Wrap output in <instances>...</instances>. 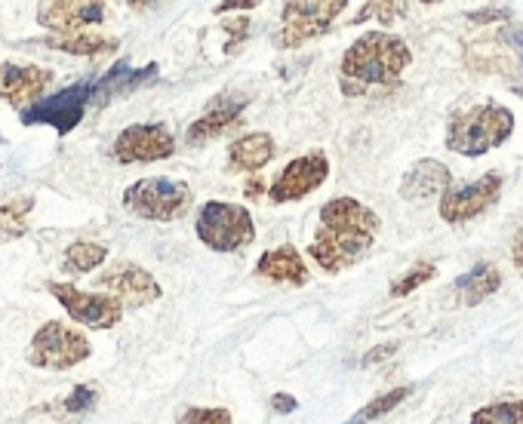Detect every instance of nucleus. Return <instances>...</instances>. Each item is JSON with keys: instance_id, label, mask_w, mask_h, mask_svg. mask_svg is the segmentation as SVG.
<instances>
[{"instance_id": "f257e3e1", "label": "nucleus", "mask_w": 523, "mask_h": 424, "mask_svg": "<svg viewBox=\"0 0 523 424\" xmlns=\"http://www.w3.org/2000/svg\"><path fill=\"white\" fill-rule=\"evenodd\" d=\"M379 228L382 222L367 203L354 197H333L320 206V222L314 240L308 243V256L320 265V271L339 274L367 256Z\"/></svg>"}, {"instance_id": "f03ea898", "label": "nucleus", "mask_w": 523, "mask_h": 424, "mask_svg": "<svg viewBox=\"0 0 523 424\" xmlns=\"http://www.w3.org/2000/svg\"><path fill=\"white\" fill-rule=\"evenodd\" d=\"M413 53L404 37L388 31H367L345 50L339 65V83L345 96H360L370 87H394L407 68Z\"/></svg>"}, {"instance_id": "7ed1b4c3", "label": "nucleus", "mask_w": 523, "mask_h": 424, "mask_svg": "<svg viewBox=\"0 0 523 424\" xmlns=\"http://www.w3.org/2000/svg\"><path fill=\"white\" fill-rule=\"evenodd\" d=\"M514 133V114L499 102L456 111L447 126V148L462 157H484L505 145Z\"/></svg>"}, {"instance_id": "20e7f679", "label": "nucleus", "mask_w": 523, "mask_h": 424, "mask_svg": "<svg viewBox=\"0 0 523 424\" xmlns=\"http://www.w3.org/2000/svg\"><path fill=\"white\" fill-rule=\"evenodd\" d=\"M90 354H93L90 338L77 326H68L62 320H50L31 335V345H28L25 357L34 369L65 372V369H74L84 360H90Z\"/></svg>"}, {"instance_id": "39448f33", "label": "nucleus", "mask_w": 523, "mask_h": 424, "mask_svg": "<svg viewBox=\"0 0 523 424\" xmlns=\"http://www.w3.org/2000/svg\"><path fill=\"white\" fill-rule=\"evenodd\" d=\"M194 231L207 249L213 252H237L256 240V222L247 206L225 203V200H207L197 212Z\"/></svg>"}, {"instance_id": "423d86ee", "label": "nucleus", "mask_w": 523, "mask_h": 424, "mask_svg": "<svg viewBox=\"0 0 523 424\" xmlns=\"http://www.w3.org/2000/svg\"><path fill=\"white\" fill-rule=\"evenodd\" d=\"M191 206V188L179 179L151 176L124 191V209L148 222H176Z\"/></svg>"}, {"instance_id": "0eeeda50", "label": "nucleus", "mask_w": 523, "mask_h": 424, "mask_svg": "<svg viewBox=\"0 0 523 424\" xmlns=\"http://www.w3.org/2000/svg\"><path fill=\"white\" fill-rule=\"evenodd\" d=\"M345 0H290L284 4V19L277 28V47L280 50H296L308 40L327 34L333 22L345 13Z\"/></svg>"}, {"instance_id": "6e6552de", "label": "nucleus", "mask_w": 523, "mask_h": 424, "mask_svg": "<svg viewBox=\"0 0 523 424\" xmlns=\"http://www.w3.org/2000/svg\"><path fill=\"white\" fill-rule=\"evenodd\" d=\"M93 90H96V80H77V83H71V87L34 102L22 114V123L25 126H53L56 133L65 136L80 120H84L87 108L93 105Z\"/></svg>"}, {"instance_id": "1a4fd4ad", "label": "nucleus", "mask_w": 523, "mask_h": 424, "mask_svg": "<svg viewBox=\"0 0 523 424\" xmlns=\"http://www.w3.org/2000/svg\"><path fill=\"white\" fill-rule=\"evenodd\" d=\"M47 289L62 305V311L80 326L114 329L120 320H124V308H120V302L105 292H87V289H77L74 283H47Z\"/></svg>"}, {"instance_id": "9d476101", "label": "nucleus", "mask_w": 523, "mask_h": 424, "mask_svg": "<svg viewBox=\"0 0 523 424\" xmlns=\"http://www.w3.org/2000/svg\"><path fill=\"white\" fill-rule=\"evenodd\" d=\"M93 286H99V292L117 299L124 311L127 308H145V305L157 302L160 292H164V289H160V283L151 277V271H145L136 262H114V265H108L96 277Z\"/></svg>"}, {"instance_id": "9b49d317", "label": "nucleus", "mask_w": 523, "mask_h": 424, "mask_svg": "<svg viewBox=\"0 0 523 424\" xmlns=\"http://www.w3.org/2000/svg\"><path fill=\"white\" fill-rule=\"evenodd\" d=\"M330 179V160L324 151H308L296 160H290L280 176L271 182L268 197L274 203H296L308 194H314L320 185Z\"/></svg>"}, {"instance_id": "f8f14e48", "label": "nucleus", "mask_w": 523, "mask_h": 424, "mask_svg": "<svg viewBox=\"0 0 523 424\" xmlns=\"http://www.w3.org/2000/svg\"><path fill=\"white\" fill-rule=\"evenodd\" d=\"M502 194V176L499 173H487L477 182L459 185V188H447L440 194V219L447 225H465L471 219H477L480 212H487Z\"/></svg>"}, {"instance_id": "ddd939ff", "label": "nucleus", "mask_w": 523, "mask_h": 424, "mask_svg": "<svg viewBox=\"0 0 523 424\" xmlns=\"http://www.w3.org/2000/svg\"><path fill=\"white\" fill-rule=\"evenodd\" d=\"M117 163H154L176 154V139L164 123H133L114 139Z\"/></svg>"}, {"instance_id": "4468645a", "label": "nucleus", "mask_w": 523, "mask_h": 424, "mask_svg": "<svg viewBox=\"0 0 523 424\" xmlns=\"http://www.w3.org/2000/svg\"><path fill=\"white\" fill-rule=\"evenodd\" d=\"M53 83V71L40 65H16L0 62V99L16 111H28L34 102L44 99Z\"/></svg>"}, {"instance_id": "2eb2a0df", "label": "nucleus", "mask_w": 523, "mask_h": 424, "mask_svg": "<svg viewBox=\"0 0 523 424\" xmlns=\"http://www.w3.org/2000/svg\"><path fill=\"white\" fill-rule=\"evenodd\" d=\"M105 13V4H96V0H53V4L37 7V22L53 34H77L105 22Z\"/></svg>"}, {"instance_id": "dca6fc26", "label": "nucleus", "mask_w": 523, "mask_h": 424, "mask_svg": "<svg viewBox=\"0 0 523 424\" xmlns=\"http://www.w3.org/2000/svg\"><path fill=\"white\" fill-rule=\"evenodd\" d=\"M250 105L247 96L240 93H228V96H219L207 105V111L200 114L191 126H188V145H200V142H210V139H219L228 126H234L240 120V114H244V108Z\"/></svg>"}, {"instance_id": "f3484780", "label": "nucleus", "mask_w": 523, "mask_h": 424, "mask_svg": "<svg viewBox=\"0 0 523 424\" xmlns=\"http://www.w3.org/2000/svg\"><path fill=\"white\" fill-rule=\"evenodd\" d=\"M447 188H453L450 169L434 157H422L419 163H413L404 182H400V197L410 203H422V200H431L434 194H444Z\"/></svg>"}, {"instance_id": "a211bd4d", "label": "nucleus", "mask_w": 523, "mask_h": 424, "mask_svg": "<svg viewBox=\"0 0 523 424\" xmlns=\"http://www.w3.org/2000/svg\"><path fill=\"white\" fill-rule=\"evenodd\" d=\"M256 277L271 280V283H290V286H305L311 280L302 252L293 243L262 252L259 262H256Z\"/></svg>"}, {"instance_id": "6ab92c4d", "label": "nucleus", "mask_w": 523, "mask_h": 424, "mask_svg": "<svg viewBox=\"0 0 523 424\" xmlns=\"http://www.w3.org/2000/svg\"><path fill=\"white\" fill-rule=\"evenodd\" d=\"M277 145L268 133H250L231 142L228 148V169L231 173H259L265 163H271Z\"/></svg>"}, {"instance_id": "aec40b11", "label": "nucleus", "mask_w": 523, "mask_h": 424, "mask_svg": "<svg viewBox=\"0 0 523 424\" xmlns=\"http://www.w3.org/2000/svg\"><path fill=\"white\" fill-rule=\"evenodd\" d=\"M157 77V65H145V68H130V65H114L102 80H96L93 90V105H105L114 96H127L136 93L139 87H145L148 80Z\"/></svg>"}, {"instance_id": "412c9836", "label": "nucleus", "mask_w": 523, "mask_h": 424, "mask_svg": "<svg viewBox=\"0 0 523 424\" xmlns=\"http://www.w3.org/2000/svg\"><path fill=\"white\" fill-rule=\"evenodd\" d=\"M502 286V274L496 265L490 262H477L468 274H462L456 280V295H459V305L465 308H477L484 299H490V295H496Z\"/></svg>"}, {"instance_id": "4be33fe9", "label": "nucleus", "mask_w": 523, "mask_h": 424, "mask_svg": "<svg viewBox=\"0 0 523 424\" xmlns=\"http://www.w3.org/2000/svg\"><path fill=\"white\" fill-rule=\"evenodd\" d=\"M44 44L71 56H87V59H99L117 50L114 37H102V34H90V31H77V34H50L44 37Z\"/></svg>"}, {"instance_id": "5701e85b", "label": "nucleus", "mask_w": 523, "mask_h": 424, "mask_svg": "<svg viewBox=\"0 0 523 424\" xmlns=\"http://www.w3.org/2000/svg\"><path fill=\"white\" fill-rule=\"evenodd\" d=\"M34 209V197L19 194L0 203V243H13L19 237H25L28 231V216Z\"/></svg>"}, {"instance_id": "b1692460", "label": "nucleus", "mask_w": 523, "mask_h": 424, "mask_svg": "<svg viewBox=\"0 0 523 424\" xmlns=\"http://www.w3.org/2000/svg\"><path fill=\"white\" fill-rule=\"evenodd\" d=\"M105 259H108V246L90 243V240H77L62 252V271L71 274V277H80V274L96 271Z\"/></svg>"}, {"instance_id": "393cba45", "label": "nucleus", "mask_w": 523, "mask_h": 424, "mask_svg": "<svg viewBox=\"0 0 523 424\" xmlns=\"http://www.w3.org/2000/svg\"><path fill=\"white\" fill-rule=\"evenodd\" d=\"M413 394V388L410 385H400V388H391V391H385L382 397H376V400H370L364 409H357L345 424H370V421H379V418H385L391 409H397L400 403H404L407 397Z\"/></svg>"}, {"instance_id": "a878e982", "label": "nucleus", "mask_w": 523, "mask_h": 424, "mask_svg": "<svg viewBox=\"0 0 523 424\" xmlns=\"http://www.w3.org/2000/svg\"><path fill=\"white\" fill-rule=\"evenodd\" d=\"M471 424H523V400L493 403L471 415Z\"/></svg>"}, {"instance_id": "bb28decb", "label": "nucleus", "mask_w": 523, "mask_h": 424, "mask_svg": "<svg viewBox=\"0 0 523 424\" xmlns=\"http://www.w3.org/2000/svg\"><path fill=\"white\" fill-rule=\"evenodd\" d=\"M434 277H437L434 262H416L404 277H397V280L391 283V299H404V295L416 292L419 286H425V283L434 280Z\"/></svg>"}, {"instance_id": "cd10ccee", "label": "nucleus", "mask_w": 523, "mask_h": 424, "mask_svg": "<svg viewBox=\"0 0 523 424\" xmlns=\"http://www.w3.org/2000/svg\"><path fill=\"white\" fill-rule=\"evenodd\" d=\"M179 424H234V418L222 406H182Z\"/></svg>"}, {"instance_id": "c85d7f7f", "label": "nucleus", "mask_w": 523, "mask_h": 424, "mask_svg": "<svg viewBox=\"0 0 523 424\" xmlns=\"http://www.w3.org/2000/svg\"><path fill=\"white\" fill-rule=\"evenodd\" d=\"M96 403H99V388L87 381V385H74V391L62 400V409L68 415H84V412L96 409Z\"/></svg>"}, {"instance_id": "c756f323", "label": "nucleus", "mask_w": 523, "mask_h": 424, "mask_svg": "<svg viewBox=\"0 0 523 424\" xmlns=\"http://www.w3.org/2000/svg\"><path fill=\"white\" fill-rule=\"evenodd\" d=\"M394 354H397V345H394V342H388V345H376L373 351L364 354L360 366H376V363H382V360H388V357H394Z\"/></svg>"}, {"instance_id": "7c9ffc66", "label": "nucleus", "mask_w": 523, "mask_h": 424, "mask_svg": "<svg viewBox=\"0 0 523 424\" xmlns=\"http://www.w3.org/2000/svg\"><path fill=\"white\" fill-rule=\"evenodd\" d=\"M271 406H274V412H280V415H290V412L299 409V400H296L293 394H274V397H271Z\"/></svg>"}, {"instance_id": "2f4dec72", "label": "nucleus", "mask_w": 523, "mask_h": 424, "mask_svg": "<svg viewBox=\"0 0 523 424\" xmlns=\"http://www.w3.org/2000/svg\"><path fill=\"white\" fill-rule=\"evenodd\" d=\"M502 40H508V47L517 53V59H520V71H523V28H508V31L502 34Z\"/></svg>"}, {"instance_id": "473e14b6", "label": "nucleus", "mask_w": 523, "mask_h": 424, "mask_svg": "<svg viewBox=\"0 0 523 424\" xmlns=\"http://www.w3.org/2000/svg\"><path fill=\"white\" fill-rule=\"evenodd\" d=\"M511 16V10H505V7H499V10H480V13H468V19L471 22H502V19H508Z\"/></svg>"}, {"instance_id": "72a5a7b5", "label": "nucleus", "mask_w": 523, "mask_h": 424, "mask_svg": "<svg viewBox=\"0 0 523 424\" xmlns=\"http://www.w3.org/2000/svg\"><path fill=\"white\" fill-rule=\"evenodd\" d=\"M213 10H216V13H231V10L250 13V10H256V0H225V4H216Z\"/></svg>"}, {"instance_id": "f704fd0d", "label": "nucleus", "mask_w": 523, "mask_h": 424, "mask_svg": "<svg viewBox=\"0 0 523 424\" xmlns=\"http://www.w3.org/2000/svg\"><path fill=\"white\" fill-rule=\"evenodd\" d=\"M511 259H514V268L523 274V228L514 234V243H511Z\"/></svg>"}, {"instance_id": "c9c22d12", "label": "nucleus", "mask_w": 523, "mask_h": 424, "mask_svg": "<svg viewBox=\"0 0 523 424\" xmlns=\"http://www.w3.org/2000/svg\"><path fill=\"white\" fill-rule=\"evenodd\" d=\"M262 188H265V182H262V179H253V182H247V188H244V197H247V200H259V197H262Z\"/></svg>"}, {"instance_id": "e433bc0d", "label": "nucleus", "mask_w": 523, "mask_h": 424, "mask_svg": "<svg viewBox=\"0 0 523 424\" xmlns=\"http://www.w3.org/2000/svg\"><path fill=\"white\" fill-rule=\"evenodd\" d=\"M514 93H517V96H520V99H523V87H517V90H514Z\"/></svg>"}]
</instances>
